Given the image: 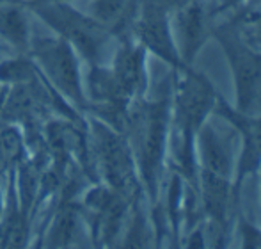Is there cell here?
<instances>
[{"label":"cell","mask_w":261,"mask_h":249,"mask_svg":"<svg viewBox=\"0 0 261 249\" xmlns=\"http://www.w3.org/2000/svg\"><path fill=\"white\" fill-rule=\"evenodd\" d=\"M217 98L219 96L206 77L187 68V75L181 79L176 93V123L181 135L179 162L185 169L194 166L192 137L206 121L210 111L215 107Z\"/></svg>","instance_id":"7a4b0ae2"},{"label":"cell","mask_w":261,"mask_h":249,"mask_svg":"<svg viewBox=\"0 0 261 249\" xmlns=\"http://www.w3.org/2000/svg\"><path fill=\"white\" fill-rule=\"evenodd\" d=\"M34 54L55 86L76 104H82L79 69L68 43L64 39H41L36 43Z\"/></svg>","instance_id":"8992f818"},{"label":"cell","mask_w":261,"mask_h":249,"mask_svg":"<svg viewBox=\"0 0 261 249\" xmlns=\"http://www.w3.org/2000/svg\"><path fill=\"white\" fill-rule=\"evenodd\" d=\"M38 13L50 25H54L66 39L75 43L86 56H98L105 39L101 23H94L73 11L71 7L61 6V4H43L41 7H38Z\"/></svg>","instance_id":"5b68a950"},{"label":"cell","mask_w":261,"mask_h":249,"mask_svg":"<svg viewBox=\"0 0 261 249\" xmlns=\"http://www.w3.org/2000/svg\"><path fill=\"white\" fill-rule=\"evenodd\" d=\"M124 124L130 132L142 177L149 189L155 190L165 153L167 102L137 105L126 112Z\"/></svg>","instance_id":"6da1fadb"},{"label":"cell","mask_w":261,"mask_h":249,"mask_svg":"<svg viewBox=\"0 0 261 249\" xmlns=\"http://www.w3.org/2000/svg\"><path fill=\"white\" fill-rule=\"evenodd\" d=\"M213 109L222 118H226L242 135V155L237 177V185H240V182L247 175L254 173L261 167V114H245L238 109L234 111L222 98H217Z\"/></svg>","instance_id":"52a82bcc"},{"label":"cell","mask_w":261,"mask_h":249,"mask_svg":"<svg viewBox=\"0 0 261 249\" xmlns=\"http://www.w3.org/2000/svg\"><path fill=\"white\" fill-rule=\"evenodd\" d=\"M0 34L18 46L27 43V25L21 13L4 2H0Z\"/></svg>","instance_id":"7c38bea8"},{"label":"cell","mask_w":261,"mask_h":249,"mask_svg":"<svg viewBox=\"0 0 261 249\" xmlns=\"http://www.w3.org/2000/svg\"><path fill=\"white\" fill-rule=\"evenodd\" d=\"M189 0H141V11H153V13L169 14L171 11H178Z\"/></svg>","instance_id":"9a60e30c"},{"label":"cell","mask_w":261,"mask_h":249,"mask_svg":"<svg viewBox=\"0 0 261 249\" xmlns=\"http://www.w3.org/2000/svg\"><path fill=\"white\" fill-rule=\"evenodd\" d=\"M20 153V137L16 132H0V169H6L18 159Z\"/></svg>","instance_id":"5bb4252c"},{"label":"cell","mask_w":261,"mask_h":249,"mask_svg":"<svg viewBox=\"0 0 261 249\" xmlns=\"http://www.w3.org/2000/svg\"><path fill=\"white\" fill-rule=\"evenodd\" d=\"M137 34L142 45L148 46L158 57L167 61L169 64L181 68L183 62L179 57V50L172 38L171 27H169L167 14L153 13V11H141L137 21Z\"/></svg>","instance_id":"9c48e42d"},{"label":"cell","mask_w":261,"mask_h":249,"mask_svg":"<svg viewBox=\"0 0 261 249\" xmlns=\"http://www.w3.org/2000/svg\"><path fill=\"white\" fill-rule=\"evenodd\" d=\"M128 7V0H96L94 13H96L100 23H116L124 16Z\"/></svg>","instance_id":"4fadbf2b"},{"label":"cell","mask_w":261,"mask_h":249,"mask_svg":"<svg viewBox=\"0 0 261 249\" xmlns=\"http://www.w3.org/2000/svg\"><path fill=\"white\" fill-rule=\"evenodd\" d=\"M199 142V173H210L217 177L231 178L233 175V148L231 137L220 132L215 124L204 121L197 130Z\"/></svg>","instance_id":"ba28073f"},{"label":"cell","mask_w":261,"mask_h":249,"mask_svg":"<svg viewBox=\"0 0 261 249\" xmlns=\"http://www.w3.org/2000/svg\"><path fill=\"white\" fill-rule=\"evenodd\" d=\"M217 38L226 50L233 69L238 111L245 114H261V52L233 29H220Z\"/></svg>","instance_id":"3957f363"},{"label":"cell","mask_w":261,"mask_h":249,"mask_svg":"<svg viewBox=\"0 0 261 249\" xmlns=\"http://www.w3.org/2000/svg\"><path fill=\"white\" fill-rule=\"evenodd\" d=\"M206 38L204 11L196 0H189L178 9V39L181 41L179 54L189 62Z\"/></svg>","instance_id":"8fae6325"},{"label":"cell","mask_w":261,"mask_h":249,"mask_svg":"<svg viewBox=\"0 0 261 249\" xmlns=\"http://www.w3.org/2000/svg\"><path fill=\"white\" fill-rule=\"evenodd\" d=\"M112 77L119 86L121 93L130 100L144 91L146 87V66L142 46L124 45L117 52L114 61Z\"/></svg>","instance_id":"30bf717a"},{"label":"cell","mask_w":261,"mask_h":249,"mask_svg":"<svg viewBox=\"0 0 261 249\" xmlns=\"http://www.w3.org/2000/svg\"><path fill=\"white\" fill-rule=\"evenodd\" d=\"M96 144L101 171L112 190L124 200L134 197L139 182L130 146L105 124H96Z\"/></svg>","instance_id":"277c9868"}]
</instances>
